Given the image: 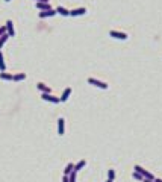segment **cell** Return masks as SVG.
<instances>
[{
    "label": "cell",
    "instance_id": "cell-1",
    "mask_svg": "<svg viewBox=\"0 0 162 182\" xmlns=\"http://www.w3.org/2000/svg\"><path fill=\"white\" fill-rule=\"evenodd\" d=\"M88 84L97 87V88H102V90H108V87H109L106 82H103V80H99V79H96V78H88Z\"/></svg>",
    "mask_w": 162,
    "mask_h": 182
},
{
    "label": "cell",
    "instance_id": "cell-2",
    "mask_svg": "<svg viewBox=\"0 0 162 182\" xmlns=\"http://www.w3.org/2000/svg\"><path fill=\"white\" fill-rule=\"evenodd\" d=\"M41 99L45 100V102H52V103H59L61 102V99L55 97L52 93H41Z\"/></svg>",
    "mask_w": 162,
    "mask_h": 182
},
{
    "label": "cell",
    "instance_id": "cell-3",
    "mask_svg": "<svg viewBox=\"0 0 162 182\" xmlns=\"http://www.w3.org/2000/svg\"><path fill=\"white\" fill-rule=\"evenodd\" d=\"M135 172H138L139 174H143L145 179H152V181H154V176H153L150 172H147L144 167H141V165H135Z\"/></svg>",
    "mask_w": 162,
    "mask_h": 182
},
{
    "label": "cell",
    "instance_id": "cell-4",
    "mask_svg": "<svg viewBox=\"0 0 162 182\" xmlns=\"http://www.w3.org/2000/svg\"><path fill=\"white\" fill-rule=\"evenodd\" d=\"M109 37L117 38V39H127V33L120 32V30H109Z\"/></svg>",
    "mask_w": 162,
    "mask_h": 182
},
{
    "label": "cell",
    "instance_id": "cell-5",
    "mask_svg": "<svg viewBox=\"0 0 162 182\" xmlns=\"http://www.w3.org/2000/svg\"><path fill=\"white\" fill-rule=\"evenodd\" d=\"M56 15V9H49V11H39L38 17L39 18H47V17H55Z\"/></svg>",
    "mask_w": 162,
    "mask_h": 182
},
{
    "label": "cell",
    "instance_id": "cell-6",
    "mask_svg": "<svg viewBox=\"0 0 162 182\" xmlns=\"http://www.w3.org/2000/svg\"><path fill=\"white\" fill-rule=\"evenodd\" d=\"M86 14V8H74L70 11L71 17H79V15H85Z\"/></svg>",
    "mask_w": 162,
    "mask_h": 182
},
{
    "label": "cell",
    "instance_id": "cell-7",
    "mask_svg": "<svg viewBox=\"0 0 162 182\" xmlns=\"http://www.w3.org/2000/svg\"><path fill=\"white\" fill-rule=\"evenodd\" d=\"M64 132H65V120H64V117H59L58 118V134L64 135Z\"/></svg>",
    "mask_w": 162,
    "mask_h": 182
},
{
    "label": "cell",
    "instance_id": "cell-8",
    "mask_svg": "<svg viewBox=\"0 0 162 182\" xmlns=\"http://www.w3.org/2000/svg\"><path fill=\"white\" fill-rule=\"evenodd\" d=\"M5 26H6V32H8V35L14 37L15 35V29H14V23H12V20H8Z\"/></svg>",
    "mask_w": 162,
    "mask_h": 182
},
{
    "label": "cell",
    "instance_id": "cell-9",
    "mask_svg": "<svg viewBox=\"0 0 162 182\" xmlns=\"http://www.w3.org/2000/svg\"><path fill=\"white\" fill-rule=\"evenodd\" d=\"M71 88H70V87H67V88L64 90V93H62V96H61L59 99H61V102H67V100H68V97L71 96Z\"/></svg>",
    "mask_w": 162,
    "mask_h": 182
},
{
    "label": "cell",
    "instance_id": "cell-10",
    "mask_svg": "<svg viewBox=\"0 0 162 182\" xmlns=\"http://www.w3.org/2000/svg\"><path fill=\"white\" fill-rule=\"evenodd\" d=\"M37 88L41 91V93H52V88H50L49 85H45L44 82H38V84H37Z\"/></svg>",
    "mask_w": 162,
    "mask_h": 182
},
{
    "label": "cell",
    "instance_id": "cell-11",
    "mask_svg": "<svg viewBox=\"0 0 162 182\" xmlns=\"http://www.w3.org/2000/svg\"><path fill=\"white\" fill-rule=\"evenodd\" d=\"M37 8L39 11H49V9H53L50 3H43V2H37Z\"/></svg>",
    "mask_w": 162,
    "mask_h": 182
},
{
    "label": "cell",
    "instance_id": "cell-12",
    "mask_svg": "<svg viewBox=\"0 0 162 182\" xmlns=\"http://www.w3.org/2000/svg\"><path fill=\"white\" fill-rule=\"evenodd\" d=\"M56 14H61V15H64V17H68L70 15V11L64 8V6H56Z\"/></svg>",
    "mask_w": 162,
    "mask_h": 182
},
{
    "label": "cell",
    "instance_id": "cell-13",
    "mask_svg": "<svg viewBox=\"0 0 162 182\" xmlns=\"http://www.w3.org/2000/svg\"><path fill=\"white\" fill-rule=\"evenodd\" d=\"M0 79H3V80H12V79H14V75L6 73V71H2V73H0Z\"/></svg>",
    "mask_w": 162,
    "mask_h": 182
},
{
    "label": "cell",
    "instance_id": "cell-14",
    "mask_svg": "<svg viewBox=\"0 0 162 182\" xmlns=\"http://www.w3.org/2000/svg\"><path fill=\"white\" fill-rule=\"evenodd\" d=\"M73 170H74V164H73V163H68V164H67V167H65V170H64V176H68Z\"/></svg>",
    "mask_w": 162,
    "mask_h": 182
},
{
    "label": "cell",
    "instance_id": "cell-15",
    "mask_svg": "<svg viewBox=\"0 0 162 182\" xmlns=\"http://www.w3.org/2000/svg\"><path fill=\"white\" fill-rule=\"evenodd\" d=\"M86 165V161L85 159H80L79 161V163L76 164V165H74V172H79V170H82V168Z\"/></svg>",
    "mask_w": 162,
    "mask_h": 182
},
{
    "label": "cell",
    "instance_id": "cell-16",
    "mask_svg": "<svg viewBox=\"0 0 162 182\" xmlns=\"http://www.w3.org/2000/svg\"><path fill=\"white\" fill-rule=\"evenodd\" d=\"M6 70V64H5V58H3V53L0 50V71H5Z\"/></svg>",
    "mask_w": 162,
    "mask_h": 182
},
{
    "label": "cell",
    "instance_id": "cell-17",
    "mask_svg": "<svg viewBox=\"0 0 162 182\" xmlns=\"http://www.w3.org/2000/svg\"><path fill=\"white\" fill-rule=\"evenodd\" d=\"M24 79H26V73H17V75H14V79L12 80L18 82V80H24Z\"/></svg>",
    "mask_w": 162,
    "mask_h": 182
},
{
    "label": "cell",
    "instance_id": "cell-18",
    "mask_svg": "<svg viewBox=\"0 0 162 182\" xmlns=\"http://www.w3.org/2000/svg\"><path fill=\"white\" fill-rule=\"evenodd\" d=\"M9 38V35H8V32H6V33H3V35L2 37H0V49H2V47H3V44L6 43V39H8Z\"/></svg>",
    "mask_w": 162,
    "mask_h": 182
},
{
    "label": "cell",
    "instance_id": "cell-19",
    "mask_svg": "<svg viewBox=\"0 0 162 182\" xmlns=\"http://www.w3.org/2000/svg\"><path fill=\"white\" fill-rule=\"evenodd\" d=\"M76 176H77V172L73 170V172L68 174V181H70V182H76Z\"/></svg>",
    "mask_w": 162,
    "mask_h": 182
},
{
    "label": "cell",
    "instance_id": "cell-20",
    "mask_svg": "<svg viewBox=\"0 0 162 182\" xmlns=\"http://www.w3.org/2000/svg\"><path fill=\"white\" fill-rule=\"evenodd\" d=\"M108 179H111V181H114L115 179V170H108Z\"/></svg>",
    "mask_w": 162,
    "mask_h": 182
},
{
    "label": "cell",
    "instance_id": "cell-21",
    "mask_svg": "<svg viewBox=\"0 0 162 182\" xmlns=\"http://www.w3.org/2000/svg\"><path fill=\"white\" fill-rule=\"evenodd\" d=\"M132 176L136 179V181H143V179H144V176H143V174H139L138 172H133V173H132Z\"/></svg>",
    "mask_w": 162,
    "mask_h": 182
},
{
    "label": "cell",
    "instance_id": "cell-22",
    "mask_svg": "<svg viewBox=\"0 0 162 182\" xmlns=\"http://www.w3.org/2000/svg\"><path fill=\"white\" fill-rule=\"evenodd\" d=\"M3 33H6V26H0V37H2Z\"/></svg>",
    "mask_w": 162,
    "mask_h": 182
},
{
    "label": "cell",
    "instance_id": "cell-23",
    "mask_svg": "<svg viewBox=\"0 0 162 182\" xmlns=\"http://www.w3.org/2000/svg\"><path fill=\"white\" fill-rule=\"evenodd\" d=\"M62 182H70V181H68V176H64V178H62Z\"/></svg>",
    "mask_w": 162,
    "mask_h": 182
},
{
    "label": "cell",
    "instance_id": "cell-24",
    "mask_svg": "<svg viewBox=\"0 0 162 182\" xmlns=\"http://www.w3.org/2000/svg\"><path fill=\"white\" fill-rule=\"evenodd\" d=\"M143 182H154V181H152V179H145V178H144V179H143Z\"/></svg>",
    "mask_w": 162,
    "mask_h": 182
},
{
    "label": "cell",
    "instance_id": "cell-25",
    "mask_svg": "<svg viewBox=\"0 0 162 182\" xmlns=\"http://www.w3.org/2000/svg\"><path fill=\"white\" fill-rule=\"evenodd\" d=\"M37 2H43V3H49V0H37Z\"/></svg>",
    "mask_w": 162,
    "mask_h": 182
},
{
    "label": "cell",
    "instance_id": "cell-26",
    "mask_svg": "<svg viewBox=\"0 0 162 182\" xmlns=\"http://www.w3.org/2000/svg\"><path fill=\"white\" fill-rule=\"evenodd\" d=\"M154 182H162V179H159V178H154Z\"/></svg>",
    "mask_w": 162,
    "mask_h": 182
},
{
    "label": "cell",
    "instance_id": "cell-27",
    "mask_svg": "<svg viewBox=\"0 0 162 182\" xmlns=\"http://www.w3.org/2000/svg\"><path fill=\"white\" fill-rule=\"evenodd\" d=\"M106 182H114V181H111V179H108V181H106Z\"/></svg>",
    "mask_w": 162,
    "mask_h": 182
},
{
    "label": "cell",
    "instance_id": "cell-28",
    "mask_svg": "<svg viewBox=\"0 0 162 182\" xmlns=\"http://www.w3.org/2000/svg\"><path fill=\"white\" fill-rule=\"evenodd\" d=\"M5 2H11V0H5Z\"/></svg>",
    "mask_w": 162,
    "mask_h": 182
}]
</instances>
